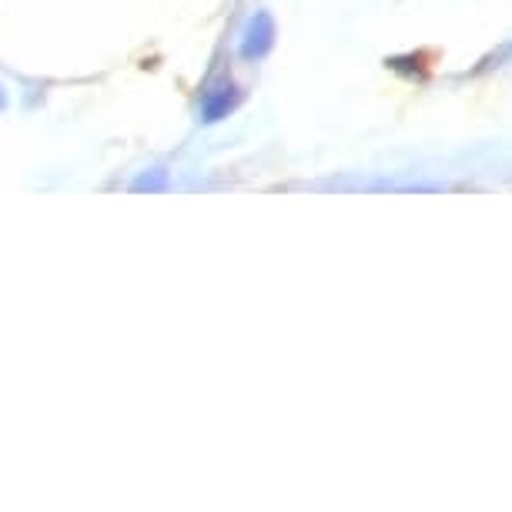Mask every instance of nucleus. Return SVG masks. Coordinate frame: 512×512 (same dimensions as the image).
Masks as SVG:
<instances>
[{"mask_svg":"<svg viewBox=\"0 0 512 512\" xmlns=\"http://www.w3.org/2000/svg\"><path fill=\"white\" fill-rule=\"evenodd\" d=\"M275 41V24L268 14H258L255 21L248 24V34H245V44H241V54L245 57H262L268 47Z\"/></svg>","mask_w":512,"mask_h":512,"instance_id":"f257e3e1","label":"nucleus"},{"mask_svg":"<svg viewBox=\"0 0 512 512\" xmlns=\"http://www.w3.org/2000/svg\"><path fill=\"white\" fill-rule=\"evenodd\" d=\"M231 104H235V88H231V84H221V88H215L205 98V121L225 118V114L231 111Z\"/></svg>","mask_w":512,"mask_h":512,"instance_id":"f03ea898","label":"nucleus"},{"mask_svg":"<svg viewBox=\"0 0 512 512\" xmlns=\"http://www.w3.org/2000/svg\"><path fill=\"white\" fill-rule=\"evenodd\" d=\"M168 185V171L154 168V171H144V175L134 181V191H161Z\"/></svg>","mask_w":512,"mask_h":512,"instance_id":"7ed1b4c3","label":"nucleus"},{"mask_svg":"<svg viewBox=\"0 0 512 512\" xmlns=\"http://www.w3.org/2000/svg\"><path fill=\"white\" fill-rule=\"evenodd\" d=\"M4 104H7V94H4V88H0V108H4Z\"/></svg>","mask_w":512,"mask_h":512,"instance_id":"20e7f679","label":"nucleus"}]
</instances>
